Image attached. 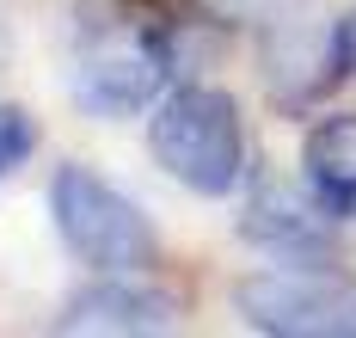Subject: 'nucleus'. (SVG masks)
<instances>
[{"label":"nucleus","mask_w":356,"mask_h":338,"mask_svg":"<svg viewBox=\"0 0 356 338\" xmlns=\"http://www.w3.org/2000/svg\"><path fill=\"white\" fill-rule=\"evenodd\" d=\"M301 166H307V185L338 222H356V117H320L307 129V148H301Z\"/></svg>","instance_id":"obj_7"},{"label":"nucleus","mask_w":356,"mask_h":338,"mask_svg":"<svg viewBox=\"0 0 356 338\" xmlns=\"http://www.w3.org/2000/svg\"><path fill=\"white\" fill-rule=\"evenodd\" d=\"M332 209H325L314 185H283V179H270V185L252 191L246 216H240V234H246L252 246H264V252H277V259H325V246H332Z\"/></svg>","instance_id":"obj_5"},{"label":"nucleus","mask_w":356,"mask_h":338,"mask_svg":"<svg viewBox=\"0 0 356 338\" xmlns=\"http://www.w3.org/2000/svg\"><path fill=\"white\" fill-rule=\"evenodd\" d=\"M136 277L142 271H105V283L80 289L62 314V332H172L178 301Z\"/></svg>","instance_id":"obj_6"},{"label":"nucleus","mask_w":356,"mask_h":338,"mask_svg":"<svg viewBox=\"0 0 356 338\" xmlns=\"http://www.w3.org/2000/svg\"><path fill=\"white\" fill-rule=\"evenodd\" d=\"M37 148V123L31 111H19V105H0V179H13Z\"/></svg>","instance_id":"obj_8"},{"label":"nucleus","mask_w":356,"mask_h":338,"mask_svg":"<svg viewBox=\"0 0 356 338\" xmlns=\"http://www.w3.org/2000/svg\"><path fill=\"white\" fill-rule=\"evenodd\" d=\"M49 216L62 227L68 252L92 271H147L160 259V234L123 191L92 166H62L49 185Z\"/></svg>","instance_id":"obj_2"},{"label":"nucleus","mask_w":356,"mask_h":338,"mask_svg":"<svg viewBox=\"0 0 356 338\" xmlns=\"http://www.w3.org/2000/svg\"><path fill=\"white\" fill-rule=\"evenodd\" d=\"M0 31H6V0H0Z\"/></svg>","instance_id":"obj_10"},{"label":"nucleus","mask_w":356,"mask_h":338,"mask_svg":"<svg viewBox=\"0 0 356 338\" xmlns=\"http://www.w3.org/2000/svg\"><path fill=\"white\" fill-rule=\"evenodd\" d=\"M172 74V43L142 19H105L74 49V92L99 117H129L166 86Z\"/></svg>","instance_id":"obj_4"},{"label":"nucleus","mask_w":356,"mask_h":338,"mask_svg":"<svg viewBox=\"0 0 356 338\" xmlns=\"http://www.w3.org/2000/svg\"><path fill=\"white\" fill-rule=\"evenodd\" d=\"M234 307L246 326L277 338H356V277L332 271L325 259H289L240 277Z\"/></svg>","instance_id":"obj_3"},{"label":"nucleus","mask_w":356,"mask_h":338,"mask_svg":"<svg viewBox=\"0 0 356 338\" xmlns=\"http://www.w3.org/2000/svg\"><path fill=\"white\" fill-rule=\"evenodd\" d=\"M147 148L197 197H227L246 172V123L221 86H178L147 123Z\"/></svg>","instance_id":"obj_1"},{"label":"nucleus","mask_w":356,"mask_h":338,"mask_svg":"<svg viewBox=\"0 0 356 338\" xmlns=\"http://www.w3.org/2000/svg\"><path fill=\"white\" fill-rule=\"evenodd\" d=\"M325 62H332V80L356 74V6L344 19H332V31H325Z\"/></svg>","instance_id":"obj_9"}]
</instances>
